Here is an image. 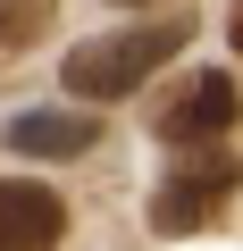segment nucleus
Listing matches in <instances>:
<instances>
[{"label": "nucleus", "mask_w": 243, "mask_h": 251, "mask_svg": "<svg viewBox=\"0 0 243 251\" xmlns=\"http://www.w3.org/2000/svg\"><path fill=\"white\" fill-rule=\"evenodd\" d=\"M92 143H101L92 109H26V117H9V151H26V159H76Z\"/></svg>", "instance_id": "5"}, {"label": "nucleus", "mask_w": 243, "mask_h": 251, "mask_svg": "<svg viewBox=\"0 0 243 251\" xmlns=\"http://www.w3.org/2000/svg\"><path fill=\"white\" fill-rule=\"evenodd\" d=\"M185 42H193V25H185V17H151V25L92 34V42H76V50H67V92H76V100H117V92L151 84Z\"/></svg>", "instance_id": "1"}, {"label": "nucleus", "mask_w": 243, "mask_h": 251, "mask_svg": "<svg viewBox=\"0 0 243 251\" xmlns=\"http://www.w3.org/2000/svg\"><path fill=\"white\" fill-rule=\"evenodd\" d=\"M243 117V100H235V75H218V67H201L168 109H160V143H176V151H201V143H218L226 126Z\"/></svg>", "instance_id": "3"}, {"label": "nucleus", "mask_w": 243, "mask_h": 251, "mask_svg": "<svg viewBox=\"0 0 243 251\" xmlns=\"http://www.w3.org/2000/svg\"><path fill=\"white\" fill-rule=\"evenodd\" d=\"M226 34H235V50H243V0H235V9H226Z\"/></svg>", "instance_id": "7"}, {"label": "nucleus", "mask_w": 243, "mask_h": 251, "mask_svg": "<svg viewBox=\"0 0 243 251\" xmlns=\"http://www.w3.org/2000/svg\"><path fill=\"white\" fill-rule=\"evenodd\" d=\"M117 9H143V0H117Z\"/></svg>", "instance_id": "8"}, {"label": "nucleus", "mask_w": 243, "mask_h": 251, "mask_svg": "<svg viewBox=\"0 0 243 251\" xmlns=\"http://www.w3.org/2000/svg\"><path fill=\"white\" fill-rule=\"evenodd\" d=\"M243 184V159H226V151H210V159H185L160 193H151V226L160 234H193V226H210L218 209H226V193Z\"/></svg>", "instance_id": "2"}, {"label": "nucleus", "mask_w": 243, "mask_h": 251, "mask_svg": "<svg viewBox=\"0 0 243 251\" xmlns=\"http://www.w3.org/2000/svg\"><path fill=\"white\" fill-rule=\"evenodd\" d=\"M51 25V0H0V50H26Z\"/></svg>", "instance_id": "6"}, {"label": "nucleus", "mask_w": 243, "mask_h": 251, "mask_svg": "<svg viewBox=\"0 0 243 251\" xmlns=\"http://www.w3.org/2000/svg\"><path fill=\"white\" fill-rule=\"evenodd\" d=\"M67 234V209L51 184H26V176H0V251H51Z\"/></svg>", "instance_id": "4"}]
</instances>
